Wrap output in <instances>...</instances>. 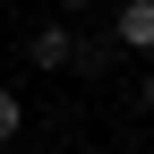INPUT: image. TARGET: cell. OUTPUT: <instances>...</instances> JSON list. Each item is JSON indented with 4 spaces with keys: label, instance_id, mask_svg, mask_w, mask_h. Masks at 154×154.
Returning a JSON list of instances; mask_svg holds the SVG:
<instances>
[{
    "label": "cell",
    "instance_id": "obj_3",
    "mask_svg": "<svg viewBox=\"0 0 154 154\" xmlns=\"http://www.w3.org/2000/svg\"><path fill=\"white\" fill-rule=\"evenodd\" d=\"M120 60H128V51L111 43V34H77V51H69V69H86V77H111Z\"/></svg>",
    "mask_w": 154,
    "mask_h": 154
},
{
    "label": "cell",
    "instance_id": "obj_5",
    "mask_svg": "<svg viewBox=\"0 0 154 154\" xmlns=\"http://www.w3.org/2000/svg\"><path fill=\"white\" fill-rule=\"evenodd\" d=\"M51 9H60V17H77V9H94V0H51Z\"/></svg>",
    "mask_w": 154,
    "mask_h": 154
},
{
    "label": "cell",
    "instance_id": "obj_1",
    "mask_svg": "<svg viewBox=\"0 0 154 154\" xmlns=\"http://www.w3.org/2000/svg\"><path fill=\"white\" fill-rule=\"evenodd\" d=\"M103 34H111L120 51H146V60H154V0H120Z\"/></svg>",
    "mask_w": 154,
    "mask_h": 154
},
{
    "label": "cell",
    "instance_id": "obj_4",
    "mask_svg": "<svg viewBox=\"0 0 154 154\" xmlns=\"http://www.w3.org/2000/svg\"><path fill=\"white\" fill-rule=\"evenodd\" d=\"M17 128H26V94L0 86V146H17Z\"/></svg>",
    "mask_w": 154,
    "mask_h": 154
},
{
    "label": "cell",
    "instance_id": "obj_6",
    "mask_svg": "<svg viewBox=\"0 0 154 154\" xmlns=\"http://www.w3.org/2000/svg\"><path fill=\"white\" fill-rule=\"evenodd\" d=\"M137 103H146V111H154V69H146V86H137Z\"/></svg>",
    "mask_w": 154,
    "mask_h": 154
},
{
    "label": "cell",
    "instance_id": "obj_2",
    "mask_svg": "<svg viewBox=\"0 0 154 154\" xmlns=\"http://www.w3.org/2000/svg\"><path fill=\"white\" fill-rule=\"evenodd\" d=\"M69 51H77V26H69V17H51V26L26 34V60L34 69H69Z\"/></svg>",
    "mask_w": 154,
    "mask_h": 154
}]
</instances>
